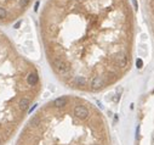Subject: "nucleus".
<instances>
[{"label":"nucleus","instance_id":"f257e3e1","mask_svg":"<svg viewBox=\"0 0 154 145\" xmlns=\"http://www.w3.org/2000/svg\"><path fill=\"white\" fill-rule=\"evenodd\" d=\"M112 8L106 0H51L41 16L46 55L56 75L79 89L117 77L112 50Z\"/></svg>","mask_w":154,"mask_h":145},{"label":"nucleus","instance_id":"f03ea898","mask_svg":"<svg viewBox=\"0 0 154 145\" xmlns=\"http://www.w3.org/2000/svg\"><path fill=\"white\" fill-rule=\"evenodd\" d=\"M40 88L35 66L0 31V145H5L29 112Z\"/></svg>","mask_w":154,"mask_h":145},{"label":"nucleus","instance_id":"7ed1b4c3","mask_svg":"<svg viewBox=\"0 0 154 145\" xmlns=\"http://www.w3.org/2000/svg\"><path fill=\"white\" fill-rule=\"evenodd\" d=\"M67 96L55 99L38 111L22 130L16 145H94L101 140V126L92 111L88 117L74 113Z\"/></svg>","mask_w":154,"mask_h":145},{"label":"nucleus","instance_id":"20e7f679","mask_svg":"<svg viewBox=\"0 0 154 145\" xmlns=\"http://www.w3.org/2000/svg\"><path fill=\"white\" fill-rule=\"evenodd\" d=\"M33 0H0V26L17 21L29 9Z\"/></svg>","mask_w":154,"mask_h":145},{"label":"nucleus","instance_id":"39448f33","mask_svg":"<svg viewBox=\"0 0 154 145\" xmlns=\"http://www.w3.org/2000/svg\"><path fill=\"white\" fill-rule=\"evenodd\" d=\"M136 66H137V68H142V66H143V61H142L141 59H137V60H136Z\"/></svg>","mask_w":154,"mask_h":145},{"label":"nucleus","instance_id":"423d86ee","mask_svg":"<svg viewBox=\"0 0 154 145\" xmlns=\"http://www.w3.org/2000/svg\"><path fill=\"white\" fill-rule=\"evenodd\" d=\"M133 6H135V9H136V10L138 9V5H137V1H136V0H133Z\"/></svg>","mask_w":154,"mask_h":145},{"label":"nucleus","instance_id":"0eeeda50","mask_svg":"<svg viewBox=\"0 0 154 145\" xmlns=\"http://www.w3.org/2000/svg\"><path fill=\"white\" fill-rule=\"evenodd\" d=\"M152 139H153V144H154V134L152 135Z\"/></svg>","mask_w":154,"mask_h":145}]
</instances>
